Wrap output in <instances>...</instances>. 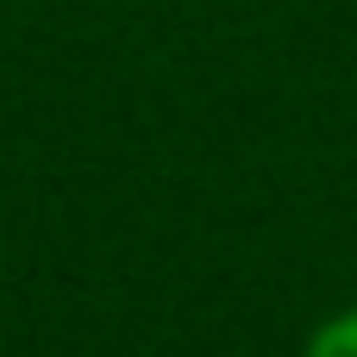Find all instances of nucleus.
<instances>
[{
  "label": "nucleus",
  "instance_id": "f257e3e1",
  "mask_svg": "<svg viewBox=\"0 0 357 357\" xmlns=\"http://www.w3.org/2000/svg\"><path fill=\"white\" fill-rule=\"evenodd\" d=\"M301 357H357V307H339V314H326V320L307 333Z\"/></svg>",
  "mask_w": 357,
  "mask_h": 357
}]
</instances>
